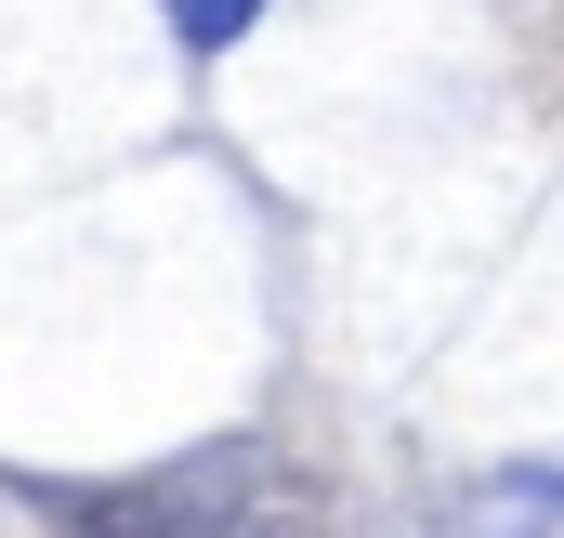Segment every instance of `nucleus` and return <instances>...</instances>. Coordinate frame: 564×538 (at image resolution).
I'll return each mask as SVG.
<instances>
[{"label":"nucleus","mask_w":564,"mask_h":538,"mask_svg":"<svg viewBox=\"0 0 564 538\" xmlns=\"http://www.w3.org/2000/svg\"><path fill=\"white\" fill-rule=\"evenodd\" d=\"M171 26H184V53H224V40H250L263 26V0H158Z\"/></svg>","instance_id":"2"},{"label":"nucleus","mask_w":564,"mask_h":538,"mask_svg":"<svg viewBox=\"0 0 564 538\" xmlns=\"http://www.w3.org/2000/svg\"><path fill=\"white\" fill-rule=\"evenodd\" d=\"M237 486H250V446H210V460H184L158 486H53V526H79V538H224Z\"/></svg>","instance_id":"1"}]
</instances>
